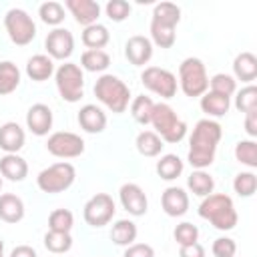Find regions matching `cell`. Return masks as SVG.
Masks as SVG:
<instances>
[{
    "instance_id": "24",
    "label": "cell",
    "mask_w": 257,
    "mask_h": 257,
    "mask_svg": "<svg viewBox=\"0 0 257 257\" xmlns=\"http://www.w3.org/2000/svg\"><path fill=\"white\" fill-rule=\"evenodd\" d=\"M201 110L207 114V118H221L229 112V106H231V98L229 96H223V94H217L213 90H207L201 100Z\"/></svg>"
},
{
    "instance_id": "41",
    "label": "cell",
    "mask_w": 257,
    "mask_h": 257,
    "mask_svg": "<svg viewBox=\"0 0 257 257\" xmlns=\"http://www.w3.org/2000/svg\"><path fill=\"white\" fill-rule=\"evenodd\" d=\"M209 86L213 92L217 94H223V96H233L237 92V80L231 76V74H225V72H217L209 78Z\"/></svg>"
},
{
    "instance_id": "1",
    "label": "cell",
    "mask_w": 257,
    "mask_h": 257,
    "mask_svg": "<svg viewBox=\"0 0 257 257\" xmlns=\"http://www.w3.org/2000/svg\"><path fill=\"white\" fill-rule=\"evenodd\" d=\"M223 137V128L213 118H201L193 126V133L189 137V153L187 161L193 169L205 171L215 163L217 145Z\"/></svg>"
},
{
    "instance_id": "9",
    "label": "cell",
    "mask_w": 257,
    "mask_h": 257,
    "mask_svg": "<svg viewBox=\"0 0 257 257\" xmlns=\"http://www.w3.org/2000/svg\"><path fill=\"white\" fill-rule=\"evenodd\" d=\"M114 213H116V205H114V201L108 193L92 195L82 207V217H84L86 225H90L94 229H100V227L108 225L112 221Z\"/></svg>"
},
{
    "instance_id": "14",
    "label": "cell",
    "mask_w": 257,
    "mask_h": 257,
    "mask_svg": "<svg viewBox=\"0 0 257 257\" xmlns=\"http://www.w3.org/2000/svg\"><path fill=\"white\" fill-rule=\"evenodd\" d=\"M52 120H54L52 110H50V106L44 104V102L32 104V106L28 108V112H26V128H28L32 135H36V137L48 135L50 128H52Z\"/></svg>"
},
{
    "instance_id": "4",
    "label": "cell",
    "mask_w": 257,
    "mask_h": 257,
    "mask_svg": "<svg viewBox=\"0 0 257 257\" xmlns=\"http://www.w3.org/2000/svg\"><path fill=\"white\" fill-rule=\"evenodd\" d=\"M151 124L155 128V133L161 137V141L169 143V145L181 143L187 135V122L183 118H179L175 108L167 102H155L153 114H151Z\"/></svg>"
},
{
    "instance_id": "44",
    "label": "cell",
    "mask_w": 257,
    "mask_h": 257,
    "mask_svg": "<svg viewBox=\"0 0 257 257\" xmlns=\"http://www.w3.org/2000/svg\"><path fill=\"white\" fill-rule=\"evenodd\" d=\"M213 257H235L237 253V243L231 237H217L211 245Z\"/></svg>"
},
{
    "instance_id": "42",
    "label": "cell",
    "mask_w": 257,
    "mask_h": 257,
    "mask_svg": "<svg viewBox=\"0 0 257 257\" xmlns=\"http://www.w3.org/2000/svg\"><path fill=\"white\" fill-rule=\"evenodd\" d=\"M173 237H175V241L179 243V247L197 243V241H199V227L193 225V223H189V221H183V223H179V225L175 227Z\"/></svg>"
},
{
    "instance_id": "22",
    "label": "cell",
    "mask_w": 257,
    "mask_h": 257,
    "mask_svg": "<svg viewBox=\"0 0 257 257\" xmlns=\"http://www.w3.org/2000/svg\"><path fill=\"white\" fill-rule=\"evenodd\" d=\"M24 201L14 193H2L0 195V219L4 223H20L24 219Z\"/></svg>"
},
{
    "instance_id": "30",
    "label": "cell",
    "mask_w": 257,
    "mask_h": 257,
    "mask_svg": "<svg viewBox=\"0 0 257 257\" xmlns=\"http://www.w3.org/2000/svg\"><path fill=\"white\" fill-rule=\"evenodd\" d=\"M157 175L163 179V181H175L177 177H181L183 169H185V163L181 161L179 155H173V153H167L163 155L159 161H157Z\"/></svg>"
},
{
    "instance_id": "47",
    "label": "cell",
    "mask_w": 257,
    "mask_h": 257,
    "mask_svg": "<svg viewBox=\"0 0 257 257\" xmlns=\"http://www.w3.org/2000/svg\"><path fill=\"white\" fill-rule=\"evenodd\" d=\"M245 133L249 135V139L257 137V110L245 114Z\"/></svg>"
},
{
    "instance_id": "27",
    "label": "cell",
    "mask_w": 257,
    "mask_h": 257,
    "mask_svg": "<svg viewBox=\"0 0 257 257\" xmlns=\"http://www.w3.org/2000/svg\"><path fill=\"white\" fill-rule=\"evenodd\" d=\"M82 44L88 48V50H102L106 44H108V40H110V32H108V28L104 26V24H90V26H86L84 30H82Z\"/></svg>"
},
{
    "instance_id": "31",
    "label": "cell",
    "mask_w": 257,
    "mask_h": 257,
    "mask_svg": "<svg viewBox=\"0 0 257 257\" xmlns=\"http://www.w3.org/2000/svg\"><path fill=\"white\" fill-rule=\"evenodd\" d=\"M110 66V54L106 50H84L80 56V68L88 72H104Z\"/></svg>"
},
{
    "instance_id": "26",
    "label": "cell",
    "mask_w": 257,
    "mask_h": 257,
    "mask_svg": "<svg viewBox=\"0 0 257 257\" xmlns=\"http://www.w3.org/2000/svg\"><path fill=\"white\" fill-rule=\"evenodd\" d=\"M187 189L193 193V195H197V197H207V195H211L213 191H215V179H213V175L211 173H207V171H201V169H195L189 177H187Z\"/></svg>"
},
{
    "instance_id": "49",
    "label": "cell",
    "mask_w": 257,
    "mask_h": 257,
    "mask_svg": "<svg viewBox=\"0 0 257 257\" xmlns=\"http://www.w3.org/2000/svg\"><path fill=\"white\" fill-rule=\"evenodd\" d=\"M2 251H4V241L0 239V255H2Z\"/></svg>"
},
{
    "instance_id": "19",
    "label": "cell",
    "mask_w": 257,
    "mask_h": 257,
    "mask_svg": "<svg viewBox=\"0 0 257 257\" xmlns=\"http://www.w3.org/2000/svg\"><path fill=\"white\" fill-rule=\"evenodd\" d=\"M0 175L12 183H20L28 177V163L18 153H6L0 159Z\"/></svg>"
},
{
    "instance_id": "37",
    "label": "cell",
    "mask_w": 257,
    "mask_h": 257,
    "mask_svg": "<svg viewBox=\"0 0 257 257\" xmlns=\"http://www.w3.org/2000/svg\"><path fill=\"white\" fill-rule=\"evenodd\" d=\"M44 247L54 253V255H62L68 253L72 249V235L70 233H58V231H48L44 235Z\"/></svg>"
},
{
    "instance_id": "7",
    "label": "cell",
    "mask_w": 257,
    "mask_h": 257,
    "mask_svg": "<svg viewBox=\"0 0 257 257\" xmlns=\"http://www.w3.org/2000/svg\"><path fill=\"white\" fill-rule=\"evenodd\" d=\"M54 82L56 90L62 100L66 102H78L84 94V72L74 62H64L54 70Z\"/></svg>"
},
{
    "instance_id": "25",
    "label": "cell",
    "mask_w": 257,
    "mask_h": 257,
    "mask_svg": "<svg viewBox=\"0 0 257 257\" xmlns=\"http://www.w3.org/2000/svg\"><path fill=\"white\" fill-rule=\"evenodd\" d=\"M139 229L131 219H118L116 223H112L110 227V241L118 247H128L137 241Z\"/></svg>"
},
{
    "instance_id": "45",
    "label": "cell",
    "mask_w": 257,
    "mask_h": 257,
    "mask_svg": "<svg viewBox=\"0 0 257 257\" xmlns=\"http://www.w3.org/2000/svg\"><path fill=\"white\" fill-rule=\"evenodd\" d=\"M122 257H155V249L149 243H133L124 247Z\"/></svg>"
},
{
    "instance_id": "18",
    "label": "cell",
    "mask_w": 257,
    "mask_h": 257,
    "mask_svg": "<svg viewBox=\"0 0 257 257\" xmlns=\"http://www.w3.org/2000/svg\"><path fill=\"white\" fill-rule=\"evenodd\" d=\"M76 120H78V126L88 135H100L106 128V114L96 104L80 106V110L76 114Z\"/></svg>"
},
{
    "instance_id": "2",
    "label": "cell",
    "mask_w": 257,
    "mask_h": 257,
    "mask_svg": "<svg viewBox=\"0 0 257 257\" xmlns=\"http://www.w3.org/2000/svg\"><path fill=\"white\" fill-rule=\"evenodd\" d=\"M199 217L207 219L219 231H231L239 221L233 199L225 193H211L203 197V201L199 203Z\"/></svg>"
},
{
    "instance_id": "34",
    "label": "cell",
    "mask_w": 257,
    "mask_h": 257,
    "mask_svg": "<svg viewBox=\"0 0 257 257\" xmlns=\"http://www.w3.org/2000/svg\"><path fill=\"white\" fill-rule=\"evenodd\" d=\"M153 98L147 94H139L131 100V116L139 122V124H151V114H153Z\"/></svg>"
},
{
    "instance_id": "36",
    "label": "cell",
    "mask_w": 257,
    "mask_h": 257,
    "mask_svg": "<svg viewBox=\"0 0 257 257\" xmlns=\"http://www.w3.org/2000/svg\"><path fill=\"white\" fill-rule=\"evenodd\" d=\"M235 159L237 163L249 167V169H257V143L255 139H243L235 145Z\"/></svg>"
},
{
    "instance_id": "17",
    "label": "cell",
    "mask_w": 257,
    "mask_h": 257,
    "mask_svg": "<svg viewBox=\"0 0 257 257\" xmlns=\"http://www.w3.org/2000/svg\"><path fill=\"white\" fill-rule=\"evenodd\" d=\"M161 207L169 217H183L189 211V193L183 187H167L161 195Z\"/></svg>"
},
{
    "instance_id": "40",
    "label": "cell",
    "mask_w": 257,
    "mask_h": 257,
    "mask_svg": "<svg viewBox=\"0 0 257 257\" xmlns=\"http://www.w3.org/2000/svg\"><path fill=\"white\" fill-rule=\"evenodd\" d=\"M74 225V215L68 209H54L48 215V231H58V233H70Z\"/></svg>"
},
{
    "instance_id": "46",
    "label": "cell",
    "mask_w": 257,
    "mask_h": 257,
    "mask_svg": "<svg viewBox=\"0 0 257 257\" xmlns=\"http://www.w3.org/2000/svg\"><path fill=\"white\" fill-rule=\"evenodd\" d=\"M179 257H205V247L197 241L185 247H179Z\"/></svg>"
},
{
    "instance_id": "35",
    "label": "cell",
    "mask_w": 257,
    "mask_h": 257,
    "mask_svg": "<svg viewBox=\"0 0 257 257\" xmlns=\"http://www.w3.org/2000/svg\"><path fill=\"white\" fill-rule=\"evenodd\" d=\"M38 16H40V20H42L44 24L58 28V26L64 22V18H66V16H64V4L54 2V0L44 2V4L38 6Z\"/></svg>"
},
{
    "instance_id": "6",
    "label": "cell",
    "mask_w": 257,
    "mask_h": 257,
    "mask_svg": "<svg viewBox=\"0 0 257 257\" xmlns=\"http://www.w3.org/2000/svg\"><path fill=\"white\" fill-rule=\"evenodd\" d=\"M74 179H76L74 165L68 161H60V163H54V165L42 169L36 177V185L42 193L56 195V193H64L66 189H70Z\"/></svg>"
},
{
    "instance_id": "13",
    "label": "cell",
    "mask_w": 257,
    "mask_h": 257,
    "mask_svg": "<svg viewBox=\"0 0 257 257\" xmlns=\"http://www.w3.org/2000/svg\"><path fill=\"white\" fill-rule=\"evenodd\" d=\"M118 201L122 209L133 217H143L149 211V199L141 185L137 183H124L118 189Z\"/></svg>"
},
{
    "instance_id": "32",
    "label": "cell",
    "mask_w": 257,
    "mask_h": 257,
    "mask_svg": "<svg viewBox=\"0 0 257 257\" xmlns=\"http://www.w3.org/2000/svg\"><path fill=\"white\" fill-rule=\"evenodd\" d=\"M151 20L177 28V24L181 22V8L175 2H159L153 8V18Z\"/></svg>"
},
{
    "instance_id": "11",
    "label": "cell",
    "mask_w": 257,
    "mask_h": 257,
    "mask_svg": "<svg viewBox=\"0 0 257 257\" xmlns=\"http://www.w3.org/2000/svg\"><path fill=\"white\" fill-rule=\"evenodd\" d=\"M46 151L56 159H76L84 153V141L76 133L58 131V133H52L48 137Z\"/></svg>"
},
{
    "instance_id": "20",
    "label": "cell",
    "mask_w": 257,
    "mask_h": 257,
    "mask_svg": "<svg viewBox=\"0 0 257 257\" xmlns=\"http://www.w3.org/2000/svg\"><path fill=\"white\" fill-rule=\"evenodd\" d=\"M24 141H26V133L18 122L8 120L0 124V149L4 153H18L24 147Z\"/></svg>"
},
{
    "instance_id": "43",
    "label": "cell",
    "mask_w": 257,
    "mask_h": 257,
    "mask_svg": "<svg viewBox=\"0 0 257 257\" xmlns=\"http://www.w3.org/2000/svg\"><path fill=\"white\" fill-rule=\"evenodd\" d=\"M131 4L126 0H108L106 6H104V12L106 16L112 20V22H122L131 16Z\"/></svg>"
},
{
    "instance_id": "8",
    "label": "cell",
    "mask_w": 257,
    "mask_h": 257,
    "mask_svg": "<svg viewBox=\"0 0 257 257\" xmlns=\"http://www.w3.org/2000/svg\"><path fill=\"white\" fill-rule=\"evenodd\" d=\"M4 28L16 46H26L36 38V24L32 16L22 8H10L4 14Z\"/></svg>"
},
{
    "instance_id": "48",
    "label": "cell",
    "mask_w": 257,
    "mask_h": 257,
    "mask_svg": "<svg viewBox=\"0 0 257 257\" xmlns=\"http://www.w3.org/2000/svg\"><path fill=\"white\" fill-rule=\"evenodd\" d=\"M10 257H38L36 249L30 247V245H16L12 251H10Z\"/></svg>"
},
{
    "instance_id": "21",
    "label": "cell",
    "mask_w": 257,
    "mask_h": 257,
    "mask_svg": "<svg viewBox=\"0 0 257 257\" xmlns=\"http://www.w3.org/2000/svg\"><path fill=\"white\" fill-rule=\"evenodd\" d=\"M233 78L251 84L257 78V56L249 50L239 52L233 60Z\"/></svg>"
},
{
    "instance_id": "39",
    "label": "cell",
    "mask_w": 257,
    "mask_h": 257,
    "mask_svg": "<svg viewBox=\"0 0 257 257\" xmlns=\"http://www.w3.org/2000/svg\"><path fill=\"white\" fill-rule=\"evenodd\" d=\"M235 108L243 114L257 110V86L255 84H247L241 90H237L235 94Z\"/></svg>"
},
{
    "instance_id": "3",
    "label": "cell",
    "mask_w": 257,
    "mask_h": 257,
    "mask_svg": "<svg viewBox=\"0 0 257 257\" xmlns=\"http://www.w3.org/2000/svg\"><path fill=\"white\" fill-rule=\"evenodd\" d=\"M94 96L110 112L122 114L131 102V88L114 74H100L94 82Z\"/></svg>"
},
{
    "instance_id": "38",
    "label": "cell",
    "mask_w": 257,
    "mask_h": 257,
    "mask_svg": "<svg viewBox=\"0 0 257 257\" xmlns=\"http://www.w3.org/2000/svg\"><path fill=\"white\" fill-rule=\"evenodd\" d=\"M233 191L239 197H253L257 191V175L253 171H241L233 179Z\"/></svg>"
},
{
    "instance_id": "15",
    "label": "cell",
    "mask_w": 257,
    "mask_h": 257,
    "mask_svg": "<svg viewBox=\"0 0 257 257\" xmlns=\"http://www.w3.org/2000/svg\"><path fill=\"white\" fill-rule=\"evenodd\" d=\"M124 56L133 66H145L153 58V42L143 34H135L124 44Z\"/></svg>"
},
{
    "instance_id": "51",
    "label": "cell",
    "mask_w": 257,
    "mask_h": 257,
    "mask_svg": "<svg viewBox=\"0 0 257 257\" xmlns=\"http://www.w3.org/2000/svg\"><path fill=\"white\" fill-rule=\"evenodd\" d=\"M0 257H4V255H0Z\"/></svg>"
},
{
    "instance_id": "10",
    "label": "cell",
    "mask_w": 257,
    "mask_h": 257,
    "mask_svg": "<svg viewBox=\"0 0 257 257\" xmlns=\"http://www.w3.org/2000/svg\"><path fill=\"white\" fill-rule=\"evenodd\" d=\"M141 82L147 90L155 92L161 98H173L177 94V86H179L177 76L171 70L161 68V66H147L141 72Z\"/></svg>"
},
{
    "instance_id": "16",
    "label": "cell",
    "mask_w": 257,
    "mask_h": 257,
    "mask_svg": "<svg viewBox=\"0 0 257 257\" xmlns=\"http://www.w3.org/2000/svg\"><path fill=\"white\" fill-rule=\"evenodd\" d=\"M64 10H68L80 26H90L98 22L100 4L94 0H64Z\"/></svg>"
},
{
    "instance_id": "5",
    "label": "cell",
    "mask_w": 257,
    "mask_h": 257,
    "mask_svg": "<svg viewBox=\"0 0 257 257\" xmlns=\"http://www.w3.org/2000/svg\"><path fill=\"white\" fill-rule=\"evenodd\" d=\"M179 88L185 92V96L201 98L209 90V76L207 68L201 58L189 56L179 64Z\"/></svg>"
},
{
    "instance_id": "29",
    "label": "cell",
    "mask_w": 257,
    "mask_h": 257,
    "mask_svg": "<svg viewBox=\"0 0 257 257\" xmlns=\"http://www.w3.org/2000/svg\"><path fill=\"white\" fill-rule=\"evenodd\" d=\"M135 147L143 157H159L163 153L165 143L155 131H141L135 139Z\"/></svg>"
},
{
    "instance_id": "33",
    "label": "cell",
    "mask_w": 257,
    "mask_h": 257,
    "mask_svg": "<svg viewBox=\"0 0 257 257\" xmlns=\"http://www.w3.org/2000/svg\"><path fill=\"white\" fill-rule=\"evenodd\" d=\"M149 32H151L153 46H159V48H171L177 40V32H175L173 26H167V24H161V22H155V20H151Z\"/></svg>"
},
{
    "instance_id": "12",
    "label": "cell",
    "mask_w": 257,
    "mask_h": 257,
    "mask_svg": "<svg viewBox=\"0 0 257 257\" xmlns=\"http://www.w3.org/2000/svg\"><path fill=\"white\" fill-rule=\"evenodd\" d=\"M44 48L52 60H68L74 52V36L68 28H52L44 38Z\"/></svg>"
},
{
    "instance_id": "28",
    "label": "cell",
    "mask_w": 257,
    "mask_h": 257,
    "mask_svg": "<svg viewBox=\"0 0 257 257\" xmlns=\"http://www.w3.org/2000/svg\"><path fill=\"white\" fill-rule=\"evenodd\" d=\"M20 68L12 60H2L0 62V96H6L14 92L20 86Z\"/></svg>"
},
{
    "instance_id": "50",
    "label": "cell",
    "mask_w": 257,
    "mask_h": 257,
    "mask_svg": "<svg viewBox=\"0 0 257 257\" xmlns=\"http://www.w3.org/2000/svg\"><path fill=\"white\" fill-rule=\"evenodd\" d=\"M0 189H2V175H0Z\"/></svg>"
},
{
    "instance_id": "23",
    "label": "cell",
    "mask_w": 257,
    "mask_h": 257,
    "mask_svg": "<svg viewBox=\"0 0 257 257\" xmlns=\"http://www.w3.org/2000/svg\"><path fill=\"white\" fill-rule=\"evenodd\" d=\"M26 74L34 82H44L54 74V60L48 54H34L26 62Z\"/></svg>"
}]
</instances>
